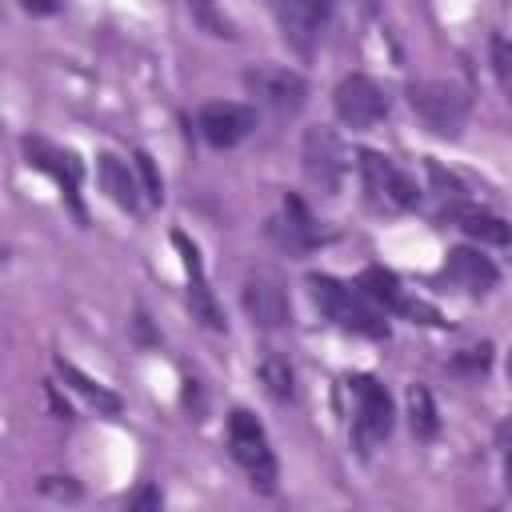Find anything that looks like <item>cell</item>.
Listing matches in <instances>:
<instances>
[{
	"label": "cell",
	"instance_id": "9a60e30c",
	"mask_svg": "<svg viewBox=\"0 0 512 512\" xmlns=\"http://www.w3.org/2000/svg\"><path fill=\"white\" fill-rule=\"evenodd\" d=\"M96 176H100V188L108 192V200H112L116 208H124V212H136V208H140V196H136V180H132L128 164H124L120 156L104 152V156L96 160Z\"/></svg>",
	"mask_w": 512,
	"mask_h": 512
},
{
	"label": "cell",
	"instance_id": "4316f807",
	"mask_svg": "<svg viewBox=\"0 0 512 512\" xmlns=\"http://www.w3.org/2000/svg\"><path fill=\"white\" fill-rule=\"evenodd\" d=\"M308 8L316 12V20H324V16L332 12V0H308Z\"/></svg>",
	"mask_w": 512,
	"mask_h": 512
},
{
	"label": "cell",
	"instance_id": "9c48e42d",
	"mask_svg": "<svg viewBox=\"0 0 512 512\" xmlns=\"http://www.w3.org/2000/svg\"><path fill=\"white\" fill-rule=\"evenodd\" d=\"M196 124H200V136L212 148H232L256 128V112L248 104H236V100H212V104L200 108Z\"/></svg>",
	"mask_w": 512,
	"mask_h": 512
},
{
	"label": "cell",
	"instance_id": "5b68a950",
	"mask_svg": "<svg viewBox=\"0 0 512 512\" xmlns=\"http://www.w3.org/2000/svg\"><path fill=\"white\" fill-rule=\"evenodd\" d=\"M300 160H304V176H308L320 192H328V196L340 192L344 172H348V152H344V144L336 140V132H328V128H308V132H304Z\"/></svg>",
	"mask_w": 512,
	"mask_h": 512
},
{
	"label": "cell",
	"instance_id": "cb8c5ba5",
	"mask_svg": "<svg viewBox=\"0 0 512 512\" xmlns=\"http://www.w3.org/2000/svg\"><path fill=\"white\" fill-rule=\"evenodd\" d=\"M24 4V12H32V16H48V12H56V0H20Z\"/></svg>",
	"mask_w": 512,
	"mask_h": 512
},
{
	"label": "cell",
	"instance_id": "52a82bcc",
	"mask_svg": "<svg viewBox=\"0 0 512 512\" xmlns=\"http://www.w3.org/2000/svg\"><path fill=\"white\" fill-rule=\"evenodd\" d=\"M244 88H248L260 104H268V108H276V112H296V108H304V100H308V80H304L300 72L276 68V64H256V68H248V72H244Z\"/></svg>",
	"mask_w": 512,
	"mask_h": 512
},
{
	"label": "cell",
	"instance_id": "3957f363",
	"mask_svg": "<svg viewBox=\"0 0 512 512\" xmlns=\"http://www.w3.org/2000/svg\"><path fill=\"white\" fill-rule=\"evenodd\" d=\"M408 104L436 136H448V140L460 136L464 116H468V96L456 84H444V80H416L408 88Z\"/></svg>",
	"mask_w": 512,
	"mask_h": 512
},
{
	"label": "cell",
	"instance_id": "44dd1931",
	"mask_svg": "<svg viewBox=\"0 0 512 512\" xmlns=\"http://www.w3.org/2000/svg\"><path fill=\"white\" fill-rule=\"evenodd\" d=\"M492 64H496V76L504 84V92L512 96V40H492Z\"/></svg>",
	"mask_w": 512,
	"mask_h": 512
},
{
	"label": "cell",
	"instance_id": "2e32d148",
	"mask_svg": "<svg viewBox=\"0 0 512 512\" xmlns=\"http://www.w3.org/2000/svg\"><path fill=\"white\" fill-rule=\"evenodd\" d=\"M452 216H456V224L468 232V236H476V240H484V244H508L512 240V224H504L500 216H492V212H480V208H452Z\"/></svg>",
	"mask_w": 512,
	"mask_h": 512
},
{
	"label": "cell",
	"instance_id": "5bb4252c",
	"mask_svg": "<svg viewBox=\"0 0 512 512\" xmlns=\"http://www.w3.org/2000/svg\"><path fill=\"white\" fill-rule=\"evenodd\" d=\"M444 276H448L456 288L480 296V292H488V288L496 284L500 272H496V264H492L488 256H480L476 248H452L448 260H444Z\"/></svg>",
	"mask_w": 512,
	"mask_h": 512
},
{
	"label": "cell",
	"instance_id": "484cf974",
	"mask_svg": "<svg viewBox=\"0 0 512 512\" xmlns=\"http://www.w3.org/2000/svg\"><path fill=\"white\" fill-rule=\"evenodd\" d=\"M148 504H160V492H156V488H140V492L132 496V508H148Z\"/></svg>",
	"mask_w": 512,
	"mask_h": 512
},
{
	"label": "cell",
	"instance_id": "603a6c76",
	"mask_svg": "<svg viewBox=\"0 0 512 512\" xmlns=\"http://www.w3.org/2000/svg\"><path fill=\"white\" fill-rule=\"evenodd\" d=\"M500 436H504V472H508V488H512V424H504Z\"/></svg>",
	"mask_w": 512,
	"mask_h": 512
},
{
	"label": "cell",
	"instance_id": "8992f818",
	"mask_svg": "<svg viewBox=\"0 0 512 512\" xmlns=\"http://www.w3.org/2000/svg\"><path fill=\"white\" fill-rule=\"evenodd\" d=\"M332 104H336V116L348 124V128H372L380 116H388V92L372 80V76H344L332 92Z\"/></svg>",
	"mask_w": 512,
	"mask_h": 512
},
{
	"label": "cell",
	"instance_id": "d4e9b609",
	"mask_svg": "<svg viewBox=\"0 0 512 512\" xmlns=\"http://www.w3.org/2000/svg\"><path fill=\"white\" fill-rule=\"evenodd\" d=\"M40 492H48V496H80V488L76 484H40Z\"/></svg>",
	"mask_w": 512,
	"mask_h": 512
},
{
	"label": "cell",
	"instance_id": "7402d4cb",
	"mask_svg": "<svg viewBox=\"0 0 512 512\" xmlns=\"http://www.w3.org/2000/svg\"><path fill=\"white\" fill-rule=\"evenodd\" d=\"M428 176H432V184H436L444 196H452V200H460V196H464V192H460V180H456L452 172H444L436 160H428Z\"/></svg>",
	"mask_w": 512,
	"mask_h": 512
},
{
	"label": "cell",
	"instance_id": "7a4b0ae2",
	"mask_svg": "<svg viewBox=\"0 0 512 512\" xmlns=\"http://www.w3.org/2000/svg\"><path fill=\"white\" fill-rule=\"evenodd\" d=\"M228 448H232L236 464L248 472L252 488L276 492V456H272V448H268L264 424H260L248 408H236V412L228 416Z\"/></svg>",
	"mask_w": 512,
	"mask_h": 512
},
{
	"label": "cell",
	"instance_id": "ac0fdd59",
	"mask_svg": "<svg viewBox=\"0 0 512 512\" xmlns=\"http://www.w3.org/2000/svg\"><path fill=\"white\" fill-rule=\"evenodd\" d=\"M56 372H60V376H64V380H68V384L80 392V396H88L96 408H104V412H116V408H120V400H116V396H112L104 384H96L92 376H84L76 364H68V360H56Z\"/></svg>",
	"mask_w": 512,
	"mask_h": 512
},
{
	"label": "cell",
	"instance_id": "277c9868",
	"mask_svg": "<svg viewBox=\"0 0 512 512\" xmlns=\"http://www.w3.org/2000/svg\"><path fill=\"white\" fill-rule=\"evenodd\" d=\"M352 396H356V420H352V440L356 448L368 456L388 432H392V396L380 380L372 376H352L348 380Z\"/></svg>",
	"mask_w": 512,
	"mask_h": 512
},
{
	"label": "cell",
	"instance_id": "ba28073f",
	"mask_svg": "<svg viewBox=\"0 0 512 512\" xmlns=\"http://www.w3.org/2000/svg\"><path fill=\"white\" fill-rule=\"evenodd\" d=\"M360 176H364V192L380 208H412L420 200L416 184L380 152H360Z\"/></svg>",
	"mask_w": 512,
	"mask_h": 512
},
{
	"label": "cell",
	"instance_id": "30bf717a",
	"mask_svg": "<svg viewBox=\"0 0 512 512\" xmlns=\"http://www.w3.org/2000/svg\"><path fill=\"white\" fill-rule=\"evenodd\" d=\"M244 312L260 328H280L288 320V292H284V280L272 268H256L244 280Z\"/></svg>",
	"mask_w": 512,
	"mask_h": 512
},
{
	"label": "cell",
	"instance_id": "6da1fadb",
	"mask_svg": "<svg viewBox=\"0 0 512 512\" xmlns=\"http://www.w3.org/2000/svg\"><path fill=\"white\" fill-rule=\"evenodd\" d=\"M308 292H312L316 308H320L328 320H336L340 328H348V332H356V336H368V340H388V320H384L380 308H372V296H368L360 284L348 288V284H340V280H332V276L312 272V276H308Z\"/></svg>",
	"mask_w": 512,
	"mask_h": 512
},
{
	"label": "cell",
	"instance_id": "83f0119b",
	"mask_svg": "<svg viewBox=\"0 0 512 512\" xmlns=\"http://www.w3.org/2000/svg\"><path fill=\"white\" fill-rule=\"evenodd\" d=\"M508 380H512V352H508Z\"/></svg>",
	"mask_w": 512,
	"mask_h": 512
},
{
	"label": "cell",
	"instance_id": "7c38bea8",
	"mask_svg": "<svg viewBox=\"0 0 512 512\" xmlns=\"http://www.w3.org/2000/svg\"><path fill=\"white\" fill-rule=\"evenodd\" d=\"M172 244H176V248H180V256H184V272H188V304H192V312L200 316V324H204V328L224 332V312H220V304H216V300H212V292H208L204 264H200V248H196L184 232H172Z\"/></svg>",
	"mask_w": 512,
	"mask_h": 512
},
{
	"label": "cell",
	"instance_id": "8fae6325",
	"mask_svg": "<svg viewBox=\"0 0 512 512\" xmlns=\"http://www.w3.org/2000/svg\"><path fill=\"white\" fill-rule=\"evenodd\" d=\"M356 284H360L372 300L388 304V308H392V312H400V316H412V320H420V324H444V320H440V312H436L432 304H424V300L408 296V292H404V284H400L388 268H364Z\"/></svg>",
	"mask_w": 512,
	"mask_h": 512
},
{
	"label": "cell",
	"instance_id": "d6986e66",
	"mask_svg": "<svg viewBox=\"0 0 512 512\" xmlns=\"http://www.w3.org/2000/svg\"><path fill=\"white\" fill-rule=\"evenodd\" d=\"M260 380H264V392L272 396V400H292V368H288V360L284 356H276V352H264V360H260Z\"/></svg>",
	"mask_w": 512,
	"mask_h": 512
},
{
	"label": "cell",
	"instance_id": "4fadbf2b",
	"mask_svg": "<svg viewBox=\"0 0 512 512\" xmlns=\"http://www.w3.org/2000/svg\"><path fill=\"white\" fill-rule=\"evenodd\" d=\"M24 156H28L32 168L48 172V176L64 188V196L72 200L76 216H84V212H80V196H76V184H80V164H76V156L60 152V148H52V144H44V140H32V136L24 140Z\"/></svg>",
	"mask_w": 512,
	"mask_h": 512
},
{
	"label": "cell",
	"instance_id": "e0dca14e",
	"mask_svg": "<svg viewBox=\"0 0 512 512\" xmlns=\"http://www.w3.org/2000/svg\"><path fill=\"white\" fill-rule=\"evenodd\" d=\"M408 424H412V436L416 440H432L440 432V416H436L432 392L424 384H412L408 388Z\"/></svg>",
	"mask_w": 512,
	"mask_h": 512
},
{
	"label": "cell",
	"instance_id": "ffe728a7",
	"mask_svg": "<svg viewBox=\"0 0 512 512\" xmlns=\"http://www.w3.org/2000/svg\"><path fill=\"white\" fill-rule=\"evenodd\" d=\"M132 160H136V168H140V180H144V196H148L152 204H160V200H164V180H160V172H156L152 156H148V152H136Z\"/></svg>",
	"mask_w": 512,
	"mask_h": 512
}]
</instances>
